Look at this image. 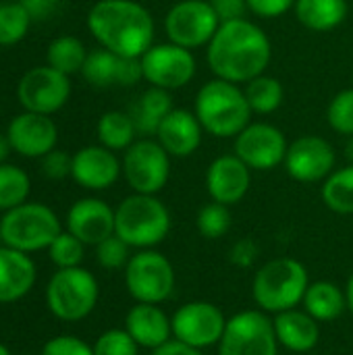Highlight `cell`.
<instances>
[{
  "label": "cell",
  "mask_w": 353,
  "mask_h": 355,
  "mask_svg": "<svg viewBox=\"0 0 353 355\" xmlns=\"http://www.w3.org/2000/svg\"><path fill=\"white\" fill-rule=\"evenodd\" d=\"M125 331L144 349H158L173 341L171 316L156 304H135L125 316Z\"/></svg>",
  "instance_id": "22"
},
{
  "label": "cell",
  "mask_w": 353,
  "mask_h": 355,
  "mask_svg": "<svg viewBox=\"0 0 353 355\" xmlns=\"http://www.w3.org/2000/svg\"><path fill=\"white\" fill-rule=\"evenodd\" d=\"M210 71L231 83H248L262 75L273 58V44L264 29L250 19L221 23L206 46Z\"/></svg>",
  "instance_id": "1"
},
{
  "label": "cell",
  "mask_w": 353,
  "mask_h": 355,
  "mask_svg": "<svg viewBox=\"0 0 353 355\" xmlns=\"http://www.w3.org/2000/svg\"><path fill=\"white\" fill-rule=\"evenodd\" d=\"M310 287L308 268L295 258H275L258 268L252 281V297L258 310L281 314L300 308Z\"/></svg>",
  "instance_id": "4"
},
{
  "label": "cell",
  "mask_w": 353,
  "mask_h": 355,
  "mask_svg": "<svg viewBox=\"0 0 353 355\" xmlns=\"http://www.w3.org/2000/svg\"><path fill=\"white\" fill-rule=\"evenodd\" d=\"M196 69L198 62L193 52L173 42L154 44L141 56L144 79L152 87H160L166 92L185 87L196 77Z\"/></svg>",
  "instance_id": "13"
},
{
  "label": "cell",
  "mask_w": 353,
  "mask_h": 355,
  "mask_svg": "<svg viewBox=\"0 0 353 355\" xmlns=\"http://www.w3.org/2000/svg\"><path fill=\"white\" fill-rule=\"evenodd\" d=\"M285 168L298 183H320L337 166V154L331 141L320 135H302L289 144Z\"/></svg>",
  "instance_id": "16"
},
{
  "label": "cell",
  "mask_w": 353,
  "mask_h": 355,
  "mask_svg": "<svg viewBox=\"0 0 353 355\" xmlns=\"http://www.w3.org/2000/svg\"><path fill=\"white\" fill-rule=\"evenodd\" d=\"M71 168H73V156H69L62 150L54 148L52 152L40 158V171L50 181H60L71 177Z\"/></svg>",
  "instance_id": "40"
},
{
  "label": "cell",
  "mask_w": 353,
  "mask_h": 355,
  "mask_svg": "<svg viewBox=\"0 0 353 355\" xmlns=\"http://www.w3.org/2000/svg\"><path fill=\"white\" fill-rule=\"evenodd\" d=\"M260 256V248L252 239H239L229 250V262L237 268H252Z\"/></svg>",
  "instance_id": "42"
},
{
  "label": "cell",
  "mask_w": 353,
  "mask_h": 355,
  "mask_svg": "<svg viewBox=\"0 0 353 355\" xmlns=\"http://www.w3.org/2000/svg\"><path fill=\"white\" fill-rule=\"evenodd\" d=\"M96 133H98L100 146H104L112 152H125L129 146H133V141L137 137L133 119L129 116V112H123V110L104 112L96 125Z\"/></svg>",
  "instance_id": "28"
},
{
  "label": "cell",
  "mask_w": 353,
  "mask_h": 355,
  "mask_svg": "<svg viewBox=\"0 0 353 355\" xmlns=\"http://www.w3.org/2000/svg\"><path fill=\"white\" fill-rule=\"evenodd\" d=\"M273 318L262 310H243L227 320L218 355H279Z\"/></svg>",
  "instance_id": "9"
},
{
  "label": "cell",
  "mask_w": 353,
  "mask_h": 355,
  "mask_svg": "<svg viewBox=\"0 0 353 355\" xmlns=\"http://www.w3.org/2000/svg\"><path fill=\"white\" fill-rule=\"evenodd\" d=\"M35 264L29 254L2 245L0 248V304L23 300L35 285Z\"/></svg>",
  "instance_id": "23"
},
{
  "label": "cell",
  "mask_w": 353,
  "mask_h": 355,
  "mask_svg": "<svg viewBox=\"0 0 353 355\" xmlns=\"http://www.w3.org/2000/svg\"><path fill=\"white\" fill-rule=\"evenodd\" d=\"M322 202L335 214H353V164L335 168L322 181Z\"/></svg>",
  "instance_id": "31"
},
{
  "label": "cell",
  "mask_w": 353,
  "mask_h": 355,
  "mask_svg": "<svg viewBox=\"0 0 353 355\" xmlns=\"http://www.w3.org/2000/svg\"><path fill=\"white\" fill-rule=\"evenodd\" d=\"M212 10L216 12L221 23L237 21V19H248L246 15L250 12L248 0H208Z\"/></svg>",
  "instance_id": "43"
},
{
  "label": "cell",
  "mask_w": 353,
  "mask_h": 355,
  "mask_svg": "<svg viewBox=\"0 0 353 355\" xmlns=\"http://www.w3.org/2000/svg\"><path fill=\"white\" fill-rule=\"evenodd\" d=\"M345 300H347V310L352 312L353 316V272L350 275L347 283H345Z\"/></svg>",
  "instance_id": "48"
},
{
  "label": "cell",
  "mask_w": 353,
  "mask_h": 355,
  "mask_svg": "<svg viewBox=\"0 0 353 355\" xmlns=\"http://www.w3.org/2000/svg\"><path fill=\"white\" fill-rule=\"evenodd\" d=\"M289 141L270 123H250L235 137V152L252 171H273L285 162Z\"/></svg>",
  "instance_id": "15"
},
{
  "label": "cell",
  "mask_w": 353,
  "mask_h": 355,
  "mask_svg": "<svg viewBox=\"0 0 353 355\" xmlns=\"http://www.w3.org/2000/svg\"><path fill=\"white\" fill-rule=\"evenodd\" d=\"M295 17L310 31H331L339 27L347 12V0H295Z\"/></svg>",
  "instance_id": "27"
},
{
  "label": "cell",
  "mask_w": 353,
  "mask_h": 355,
  "mask_svg": "<svg viewBox=\"0 0 353 355\" xmlns=\"http://www.w3.org/2000/svg\"><path fill=\"white\" fill-rule=\"evenodd\" d=\"M87 58V50L83 42L75 35H60L54 37L46 50V60L52 69L64 73V75H75L81 73L83 64Z\"/></svg>",
  "instance_id": "30"
},
{
  "label": "cell",
  "mask_w": 353,
  "mask_h": 355,
  "mask_svg": "<svg viewBox=\"0 0 353 355\" xmlns=\"http://www.w3.org/2000/svg\"><path fill=\"white\" fill-rule=\"evenodd\" d=\"M231 206L218 204V202H208L202 206L196 214V229L202 237L206 239H221L231 231L233 225V214L229 210Z\"/></svg>",
  "instance_id": "34"
},
{
  "label": "cell",
  "mask_w": 353,
  "mask_h": 355,
  "mask_svg": "<svg viewBox=\"0 0 353 355\" xmlns=\"http://www.w3.org/2000/svg\"><path fill=\"white\" fill-rule=\"evenodd\" d=\"M173 110L171 92L160 87H148L127 110L133 119V125L137 129V135L141 137H156L158 127L162 125L164 116Z\"/></svg>",
  "instance_id": "25"
},
{
  "label": "cell",
  "mask_w": 353,
  "mask_h": 355,
  "mask_svg": "<svg viewBox=\"0 0 353 355\" xmlns=\"http://www.w3.org/2000/svg\"><path fill=\"white\" fill-rule=\"evenodd\" d=\"M177 285L171 260L156 250H139L125 266V287L135 304H164Z\"/></svg>",
  "instance_id": "8"
},
{
  "label": "cell",
  "mask_w": 353,
  "mask_h": 355,
  "mask_svg": "<svg viewBox=\"0 0 353 355\" xmlns=\"http://www.w3.org/2000/svg\"><path fill=\"white\" fill-rule=\"evenodd\" d=\"M243 92H246L252 112H256V114H273L281 108V104L285 100L283 83L277 77L266 75V73L248 81Z\"/></svg>",
  "instance_id": "29"
},
{
  "label": "cell",
  "mask_w": 353,
  "mask_h": 355,
  "mask_svg": "<svg viewBox=\"0 0 353 355\" xmlns=\"http://www.w3.org/2000/svg\"><path fill=\"white\" fill-rule=\"evenodd\" d=\"M171 233V212L162 200L131 193L114 208V235L135 250H154Z\"/></svg>",
  "instance_id": "5"
},
{
  "label": "cell",
  "mask_w": 353,
  "mask_h": 355,
  "mask_svg": "<svg viewBox=\"0 0 353 355\" xmlns=\"http://www.w3.org/2000/svg\"><path fill=\"white\" fill-rule=\"evenodd\" d=\"M87 29L96 42L119 54L141 58L154 46V17L135 0H98L87 12Z\"/></svg>",
  "instance_id": "2"
},
{
  "label": "cell",
  "mask_w": 353,
  "mask_h": 355,
  "mask_svg": "<svg viewBox=\"0 0 353 355\" xmlns=\"http://www.w3.org/2000/svg\"><path fill=\"white\" fill-rule=\"evenodd\" d=\"M202 133L204 127L198 121L196 112L185 108H173L158 127L156 139L169 152L171 158H187L196 154L202 146Z\"/></svg>",
  "instance_id": "21"
},
{
  "label": "cell",
  "mask_w": 353,
  "mask_h": 355,
  "mask_svg": "<svg viewBox=\"0 0 353 355\" xmlns=\"http://www.w3.org/2000/svg\"><path fill=\"white\" fill-rule=\"evenodd\" d=\"M123 177L133 193H160L171 177V156L158 139L141 137L125 150Z\"/></svg>",
  "instance_id": "10"
},
{
  "label": "cell",
  "mask_w": 353,
  "mask_h": 355,
  "mask_svg": "<svg viewBox=\"0 0 353 355\" xmlns=\"http://www.w3.org/2000/svg\"><path fill=\"white\" fill-rule=\"evenodd\" d=\"M2 245H4V243H2V233H0V248H2Z\"/></svg>",
  "instance_id": "51"
},
{
  "label": "cell",
  "mask_w": 353,
  "mask_h": 355,
  "mask_svg": "<svg viewBox=\"0 0 353 355\" xmlns=\"http://www.w3.org/2000/svg\"><path fill=\"white\" fill-rule=\"evenodd\" d=\"M139 345L125 329H110L94 343V355H137Z\"/></svg>",
  "instance_id": "39"
},
{
  "label": "cell",
  "mask_w": 353,
  "mask_h": 355,
  "mask_svg": "<svg viewBox=\"0 0 353 355\" xmlns=\"http://www.w3.org/2000/svg\"><path fill=\"white\" fill-rule=\"evenodd\" d=\"M250 12L262 19H275L285 15L289 8L295 6V0H248Z\"/></svg>",
  "instance_id": "44"
},
{
  "label": "cell",
  "mask_w": 353,
  "mask_h": 355,
  "mask_svg": "<svg viewBox=\"0 0 353 355\" xmlns=\"http://www.w3.org/2000/svg\"><path fill=\"white\" fill-rule=\"evenodd\" d=\"M67 231L85 245H98L114 235V208L104 200L83 198L77 200L67 212Z\"/></svg>",
  "instance_id": "20"
},
{
  "label": "cell",
  "mask_w": 353,
  "mask_h": 355,
  "mask_svg": "<svg viewBox=\"0 0 353 355\" xmlns=\"http://www.w3.org/2000/svg\"><path fill=\"white\" fill-rule=\"evenodd\" d=\"M193 112L204 131L218 139L237 137L252 123V108L243 87L218 77L200 87Z\"/></svg>",
  "instance_id": "3"
},
{
  "label": "cell",
  "mask_w": 353,
  "mask_h": 355,
  "mask_svg": "<svg viewBox=\"0 0 353 355\" xmlns=\"http://www.w3.org/2000/svg\"><path fill=\"white\" fill-rule=\"evenodd\" d=\"M302 306L320 324L322 322H333L347 310L345 289H341L339 285H335L331 281L310 283Z\"/></svg>",
  "instance_id": "26"
},
{
  "label": "cell",
  "mask_w": 353,
  "mask_h": 355,
  "mask_svg": "<svg viewBox=\"0 0 353 355\" xmlns=\"http://www.w3.org/2000/svg\"><path fill=\"white\" fill-rule=\"evenodd\" d=\"M221 21L208 0H181L164 17L169 42L187 50L208 46Z\"/></svg>",
  "instance_id": "11"
},
{
  "label": "cell",
  "mask_w": 353,
  "mask_h": 355,
  "mask_svg": "<svg viewBox=\"0 0 353 355\" xmlns=\"http://www.w3.org/2000/svg\"><path fill=\"white\" fill-rule=\"evenodd\" d=\"M0 355H10V352L6 349V345H2V343H0Z\"/></svg>",
  "instance_id": "50"
},
{
  "label": "cell",
  "mask_w": 353,
  "mask_h": 355,
  "mask_svg": "<svg viewBox=\"0 0 353 355\" xmlns=\"http://www.w3.org/2000/svg\"><path fill=\"white\" fill-rule=\"evenodd\" d=\"M279 345L293 354H308L316 349L320 341V322L314 320L306 310L293 308L273 318Z\"/></svg>",
  "instance_id": "24"
},
{
  "label": "cell",
  "mask_w": 353,
  "mask_h": 355,
  "mask_svg": "<svg viewBox=\"0 0 353 355\" xmlns=\"http://www.w3.org/2000/svg\"><path fill=\"white\" fill-rule=\"evenodd\" d=\"M17 98L19 104L29 112L54 114L71 98V79L50 64L33 67L19 79Z\"/></svg>",
  "instance_id": "14"
},
{
  "label": "cell",
  "mask_w": 353,
  "mask_h": 355,
  "mask_svg": "<svg viewBox=\"0 0 353 355\" xmlns=\"http://www.w3.org/2000/svg\"><path fill=\"white\" fill-rule=\"evenodd\" d=\"M327 123L329 127L343 135L352 137L353 135V87H347L339 92L327 106Z\"/></svg>",
  "instance_id": "37"
},
{
  "label": "cell",
  "mask_w": 353,
  "mask_h": 355,
  "mask_svg": "<svg viewBox=\"0 0 353 355\" xmlns=\"http://www.w3.org/2000/svg\"><path fill=\"white\" fill-rule=\"evenodd\" d=\"M50 260L56 268H75L81 266L85 256V243L79 241L73 233L62 231L48 248Z\"/></svg>",
  "instance_id": "36"
},
{
  "label": "cell",
  "mask_w": 353,
  "mask_h": 355,
  "mask_svg": "<svg viewBox=\"0 0 353 355\" xmlns=\"http://www.w3.org/2000/svg\"><path fill=\"white\" fill-rule=\"evenodd\" d=\"M343 154H345V160H347V164H353V135L352 137H347Z\"/></svg>",
  "instance_id": "49"
},
{
  "label": "cell",
  "mask_w": 353,
  "mask_h": 355,
  "mask_svg": "<svg viewBox=\"0 0 353 355\" xmlns=\"http://www.w3.org/2000/svg\"><path fill=\"white\" fill-rule=\"evenodd\" d=\"M31 25L29 12L19 2L0 4V46L19 44Z\"/></svg>",
  "instance_id": "35"
},
{
  "label": "cell",
  "mask_w": 353,
  "mask_h": 355,
  "mask_svg": "<svg viewBox=\"0 0 353 355\" xmlns=\"http://www.w3.org/2000/svg\"><path fill=\"white\" fill-rule=\"evenodd\" d=\"M40 355H94V347L73 335H58L50 339Z\"/></svg>",
  "instance_id": "41"
},
{
  "label": "cell",
  "mask_w": 353,
  "mask_h": 355,
  "mask_svg": "<svg viewBox=\"0 0 353 355\" xmlns=\"http://www.w3.org/2000/svg\"><path fill=\"white\" fill-rule=\"evenodd\" d=\"M100 297L96 277L81 268H58L46 287V304L52 316L62 322H79L87 318Z\"/></svg>",
  "instance_id": "7"
},
{
  "label": "cell",
  "mask_w": 353,
  "mask_h": 355,
  "mask_svg": "<svg viewBox=\"0 0 353 355\" xmlns=\"http://www.w3.org/2000/svg\"><path fill=\"white\" fill-rule=\"evenodd\" d=\"M119 60L121 56L106 50V48H98L87 52L85 64L81 69L83 79L94 85V87H110L117 85V75H119Z\"/></svg>",
  "instance_id": "33"
},
{
  "label": "cell",
  "mask_w": 353,
  "mask_h": 355,
  "mask_svg": "<svg viewBox=\"0 0 353 355\" xmlns=\"http://www.w3.org/2000/svg\"><path fill=\"white\" fill-rule=\"evenodd\" d=\"M150 355H204V352H202V349H196V347H189V345H185V343L173 339V341H169L166 345H162V347L150 352Z\"/></svg>",
  "instance_id": "46"
},
{
  "label": "cell",
  "mask_w": 353,
  "mask_h": 355,
  "mask_svg": "<svg viewBox=\"0 0 353 355\" xmlns=\"http://www.w3.org/2000/svg\"><path fill=\"white\" fill-rule=\"evenodd\" d=\"M2 243L6 248L31 254L48 250L50 243L62 233L56 212L40 202H25L6 210L0 218Z\"/></svg>",
  "instance_id": "6"
},
{
  "label": "cell",
  "mask_w": 353,
  "mask_h": 355,
  "mask_svg": "<svg viewBox=\"0 0 353 355\" xmlns=\"http://www.w3.org/2000/svg\"><path fill=\"white\" fill-rule=\"evenodd\" d=\"M123 175V162L119 160L117 152L104 146H85L73 154V181L92 191H102L112 187L119 177Z\"/></svg>",
  "instance_id": "19"
},
{
  "label": "cell",
  "mask_w": 353,
  "mask_h": 355,
  "mask_svg": "<svg viewBox=\"0 0 353 355\" xmlns=\"http://www.w3.org/2000/svg\"><path fill=\"white\" fill-rule=\"evenodd\" d=\"M6 137L10 141L12 152H17L19 156L42 158L56 148L58 127L50 119V114L23 110L8 123Z\"/></svg>",
  "instance_id": "17"
},
{
  "label": "cell",
  "mask_w": 353,
  "mask_h": 355,
  "mask_svg": "<svg viewBox=\"0 0 353 355\" xmlns=\"http://www.w3.org/2000/svg\"><path fill=\"white\" fill-rule=\"evenodd\" d=\"M10 141H8V137H6V133H0V164H4V160H6V156L10 154Z\"/></svg>",
  "instance_id": "47"
},
{
  "label": "cell",
  "mask_w": 353,
  "mask_h": 355,
  "mask_svg": "<svg viewBox=\"0 0 353 355\" xmlns=\"http://www.w3.org/2000/svg\"><path fill=\"white\" fill-rule=\"evenodd\" d=\"M252 187V168L237 154L214 158L206 171V189L212 202L235 206Z\"/></svg>",
  "instance_id": "18"
},
{
  "label": "cell",
  "mask_w": 353,
  "mask_h": 355,
  "mask_svg": "<svg viewBox=\"0 0 353 355\" xmlns=\"http://www.w3.org/2000/svg\"><path fill=\"white\" fill-rule=\"evenodd\" d=\"M227 316L210 302H189L175 310L171 316L173 339L196 349H208L221 343L227 329Z\"/></svg>",
  "instance_id": "12"
},
{
  "label": "cell",
  "mask_w": 353,
  "mask_h": 355,
  "mask_svg": "<svg viewBox=\"0 0 353 355\" xmlns=\"http://www.w3.org/2000/svg\"><path fill=\"white\" fill-rule=\"evenodd\" d=\"M131 245H127L119 235H110L108 239L96 245V260L106 270L125 268L131 260Z\"/></svg>",
  "instance_id": "38"
},
{
  "label": "cell",
  "mask_w": 353,
  "mask_h": 355,
  "mask_svg": "<svg viewBox=\"0 0 353 355\" xmlns=\"http://www.w3.org/2000/svg\"><path fill=\"white\" fill-rule=\"evenodd\" d=\"M31 191L29 175L15 164H0V212L12 210L27 202Z\"/></svg>",
  "instance_id": "32"
},
{
  "label": "cell",
  "mask_w": 353,
  "mask_h": 355,
  "mask_svg": "<svg viewBox=\"0 0 353 355\" xmlns=\"http://www.w3.org/2000/svg\"><path fill=\"white\" fill-rule=\"evenodd\" d=\"M31 17V21H44L54 15L60 0H17Z\"/></svg>",
  "instance_id": "45"
}]
</instances>
